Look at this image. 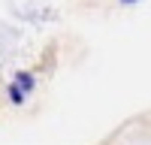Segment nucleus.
Listing matches in <instances>:
<instances>
[{"instance_id":"1","label":"nucleus","mask_w":151,"mask_h":145,"mask_svg":"<svg viewBox=\"0 0 151 145\" xmlns=\"http://www.w3.org/2000/svg\"><path fill=\"white\" fill-rule=\"evenodd\" d=\"M124 3H133V0H124Z\"/></svg>"}]
</instances>
